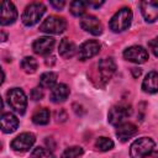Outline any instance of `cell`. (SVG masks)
<instances>
[{"instance_id": "6da1fadb", "label": "cell", "mask_w": 158, "mask_h": 158, "mask_svg": "<svg viewBox=\"0 0 158 158\" xmlns=\"http://www.w3.org/2000/svg\"><path fill=\"white\" fill-rule=\"evenodd\" d=\"M131 21H132L131 9L130 7H122L111 17L109 26L114 32L118 33V32H123L125 30H127L131 25Z\"/></svg>"}, {"instance_id": "7a4b0ae2", "label": "cell", "mask_w": 158, "mask_h": 158, "mask_svg": "<svg viewBox=\"0 0 158 158\" xmlns=\"http://www.w3.org/2000/svg\"><path fill=\"white\" fill-rule=\"evenodd\" d=\"M156 143L149 137H141L136 139L130 147L131 158H146L154 151Z\"/></svg>"}, {"instance_id": "3957f363", "label": "cell", "mask_w": 158, "mask_h": 158, "mask_svg": "<svg viewBox=\"0 0 158 158\" xmlns=\"http://www.w3.org/2000/svg\"><path fill=\"white\" fill-rule=\"evenodd\" d=\"M46 12V6L42 2H32L26 6L21 20L25 26H33L36 25Z\"/></svg>"}, {"instance_id": "277c9868", "label": "cell", "mask_w": 158, "mask_h": 158, "mask_svg": "<svg viewBox=\"0 0 158 158\" xmlns=\"http://www.w3.org/2000/svg\"><path fill=\"white\" fill-rule=\"evenodd\" d=\"M7 102L10 107L16 111L17 114L22 115L26 111L27 107V98L22 89L20 88H12L7 93Z\"/></svg>"}, {"instance_id": "5b68a950", "label": "cell", "mask_w": 158, "mask_h": 158, "mask_svg": "<svg viewBox=\"0 0 158 158\" xmlns=\"http://www.w3.org/2000/svg\"><path fill=\"white\" fill-rule=\"evenodd\" d=\"M67 28V21L59 16H48L40 26V31L48 35H59Z\"/></svg>"}, {"instance_id": "8992f818", "label": "cell", "mask_w": 158, "mask_h": 158, "mask_svg": "<svg viewBox=\"0 0 158 158\" xmlns=\"http://www.w3.org/2000/svg\"><path fill=\"white\" fill-rule=\"evenodd\" d=\"M132 112V109H131V105L128 104H118V105H115L110 109L109 111V116H107V120L111 125L114 126H118L120 123L123 122V120L126 117H128Z\"/></svg>"}, {"instance_id": "52a82bcc", "label": "cell", "mask_w": 158, "mask_h": 158, "mask_svg": "<svg viewBox=\"0 0 158 158\" xmlns=\"http://www.w3.org/2000/svg\"><path fill=\"white\" fill-rule=\"evenodd\" d=\"M36 137L33 133L31 132H23L21 135H19L17 137H15L11 142V148L15 152H20V153H25L28 152L32 146L35 144Z\"/></svg>"}, {"instance_id": "ba28073f", "label": "cell", "mask_w": 158, "mask_h": 158, "mask_svg": "<svg viewBox=\"0 0 158 158\" xmlns=\"http://www.w3.org/2000/svg\"><path fill=\"white\" fill-rule=\"evenodd\" d=\"M17 20V10L11 1L0 2V25L9 26Z\"/></svg>"}, {"instance_id": "9c48e42d", "label": "cell", "mask_w": 158, "mask_h": 158, "mask_svg": "<svg viewBox=\"0 0 158 158\" xmlns=\"http://www.w3.org/2000/svg\"><path fill=\"white\" fill-rule=\"evenodd\" d=\"M123 58L126 60L142 64L148 59V52L142 47V46H131L125 49L123 52Z\"/></svg>"}, {"instance_id": "30bf717a", "label": "cell", "mask_w": 158, "mask_h": 158, "mask_svg": "<svg viewBox=\"0 0 158 158\" xmlns=\"http://www.w3.org/2000/svg\"><path fill=\"white\" fill-rule=\"evenodd\" d=\"M100 43L95 40H90V41H86L84 42L79 49H78V57L80 60H86L89 58H93L94 56H96L99 52H100Z\"/></svg>"}, {"instance_id": "8fae6325", "label": "cell", "mask_w": 158, "mask_h": 158, "mask_svg": "<svg viewBox=\"0 0 158 158\" xmlns=\"http://www.w3.org/2000/svg\"><path fill=\"white\" fill-rule=\"evenodd\" d=\"M54 38L49 37V36H43L37 38L33 44H32V49L35 53L40 54V56H47L52 52L53 47H54Z\"/></svg>"}, {"instance_id": "7c38bea8", "label": "cell", "mask_w": 158, "mask_h": 158, "mask_svg": "<svg viewBox=\"0 0 158 158\" xmlns=\"http://www.w3.org/2000/svg\"><path fill=\"white\" fill-rule=\"evenodd\" d=\"M80 26L84 31H86L94 36H99L102 33V25L99 21V19L95 16H91V15L84 16L80 20Z\"/></svg>"}, {"instance_id": "4fadbf2b", "label": "cell", "mask_w": 158, "mask_h": 158, "mask_svg": "<svg viewBox=\"0 0 158 158\" xmlns=\"http://www.w3.org/2000/svg\"><path fill=\"white\" fill-rule=\"evenodd\" d=\"M19 127V118L11 114V112H5L0 115V130L4 133H12L16 131Z\"/></svg>"}, {"instance_id": "5bb4252c", "label": "cell", "mask_w": 158, "mask_h": 158, "mask_svg": "<svg viewBox=\"0 0 158 158\" xmlns=\"http://www.w3.org/2000/svg\"><path fill=\"white\" fill-rule=\"evenodd\" d=\"M141 12L147 22H154L158 19V4L156 1H142Z\"/></svg>"}, {"instance_id": "9a60e30c", "label": "cell", "mask_w": 158, "mask_h": 158, "mask_svg": "<svg viewBox=\"0 0 158 158\" xmlns=\"http://www.w3.org/2000/svg\"><path fill=\"white\" fill-rule=\"evenodd\" d=\"M137 131H138V128L136 127V125H133V123H131V122H125V123L122 122V123H120V125L117 126V128H116V136L118 137L120 141L126 142V141H128L131 137L136 136Z\"/></svg>"}, {"instance_id": "2e32d148", "label": "cell", "mask_w": 158, "mask_h": 158, "mask_svg": "<svg viewBox=\"0 0 158 158\" xmlns=\"http://www.w3.org/2000/svg\"><path fill=\"white\" fill-rule=\"evenodd\" d=\"M115 70H116V64L112 58H102L99 62V73L104 81L110 80Z\"/></svg>"}, {"instance_id": "e0dca14e", "label": "cell", "mask_w": 158, "mask_h": 158, "mask_svg": "<svg viewBox=\"0 0 158 158\" xmlns=\"http://www.w3.org/2000/svg\"><path fill=\"white\" fill-rule=\"evenodd\" d=\"M69 96V88L65 84H56L51 91V100L56 104L63 102Z\"/></svg>"}, {"instance_id": "ac0fdd59", "label": "cell", "mask_w": 158, "mask_h": 158, "mask_svg": "<svg viewBox=\"0 0 158 158\" xmlns=\"http://www.w3.org/2000/svg\"><path fill=\"white\" fill-rule=\"evenodd\" d=\"M142 89H143V91H146L148 94H156L157 93V90H158V75L154 70L149 72L146 75V78L143 79V83H142Z\"/></svg>"}, {"instance_id": "d6986e66", "label": "cell", "mask_w": 158, "mask_h": 158, "mask_svg": "<svg viewBox=\"0 0 158 158\" xmlns=\"http://www.w3.org/2000/svg\"><path fill=\"white\" fill-rule=\"evenodd\" d=\"M58 52H59V56L65 58V59H69L72 58L75 52H77V47L74 44L73 41H70L69 38H63L59 43V47H58Z\"/></svg>"}, {"instance_id": "ffe728a7", "label": "cell", "mask_w": 158, "mask_h": 158, "mask_svg": "<svg viewBox=\"0 0 158 158\" xmlns=\"http://www.w3.org/2000/svg\"><path fill=\"white\" fill-rule=\"evenodd\" d=\"M49 117H51L49 110L46 107H41L36 110L35 114L32 115V121L36 125H47L49 122Z\"/></svg>"}, {"instance_id": "44dd1931", "label": "cell", "mask_w": 158, "mask_h": 158, "mask_svg": "<svg viewBox=\"0 0 158 158\" xmlns=\"http://www.w3.org/2000/svg\"><path fill=\"white\" fill-rule=\"evenodd\" d=\"M57 83V74L53 72H46L40 78V85L44 89H51Z\"/></svg>"}, {"instance_id": "7402d4cb", "label": "cell", "mask_w": 158, "mask_h": 158, "mask_svg": "<svg viewBox=\"0 0 158 158\" xmlns=\"http://www.w3.org/2000/svg\"><path fill=\"white\" fill-rule=\"evenodd\" d=\"M37 67H38V63H37V60L33 57H25L21 60V68L23 69L25 73L32 74V73L36 72Z\"/></svg>"}, {"instance_id": "603a6c76", "label": "cell", "mask_w": 158, "mask_h": 158, "mask_svg": "<svg viewBox=\"0 0 158 158\" xmlns=\"http://www.w3.org/2000/svg\"><path fill=\"white\" fill-rule=\"evenodd\" d=\"M95 147H96V149H99L101 152H106V151H110L114 148V142H112V139H110L107 137H99L95 142Z\"/></svg>"}, {"instance_id": "cb8c5ba5", "label": "cell", "mask_w": 158, "mask_h": 158, "mask_svg": "<svg viewBox=\"0 0 158 158\" xmlns=\"http://www.w3.org/2000/svg\"><path fill=\"white\" fill-rule=\"evenodd\" d=\"M86 2L81 0H75L70 4V12L74 16H81L86 10Z\"/></svg>"}, {"instance_id": "d4e9b609", "label": "cell", "mask_w": 158, "mask_h": 158, "mask_svg": "<svg viewBox=\"0 0 158 158\" xmlns=\"http://www.w3.org/2000/svg\"><path fill=\"white\" fill-rule=\"evenodd\" d=\"M83 153H84V151H83L81 147H79V146H73V147L67 148V149L62 153L60 158H78V157H80Z\"/></svg>"}, {"instance_id": "484cf974", "label": "cell", "mask_w": 158, "mask_h": 158, "mask_svg": "<svg viewBox=\"0 0 158 158\" xmlns=\"http://www.w3.org/2000/svg\"><path fill=\"white\" fill-rule=\"evenodd\" d=\"M30 158H56V157L49 149H46L43 147H37L32 151Z\"/></svg>"}, {"instance_id": "4316f807", "label": "cell", "mask_w": 158, "mask_h": 158, "mask_svg": "<svg viewBox=\"0 0 158 158\" xmlns=\"http://www.w3.org/2000/svg\"><path fill=\"white\" fill-rule=\"evenodd\" d=\"M42 98H43V91H42L40 88L32 89V91H31V99H32V100L38 101V100H41Z\"/></svg>"}, {"instance_id": "83f0119b", "label": "cell", "mask_w": 158, "mask_h": 158, "mask_svg": "<svg viewBox=\"0 0 158 158\" xmlns=\"http://www.w3.org/2000/svg\"><path fill=\"white\" fill-rule=\"evenodd\" d=\"M157 43H158L157 38H153V40H152V41L148 43V47L152 49V52H153V54H154L156 57L158 56V51H157V49H158V44H157Z\"/></svg>"}, {"instance_id": "f1b7e54d", "label": "cell", "mask_w": 158, "mask_h": 158, "mask_svg": "<svg viewBox=\"0 0 158 158\" xmlns=\"http://www.w3.org/2000/svg\"><path fill=\"white\" fill-rule=\"evenodd\" d=\"M49 4H51L53 7H56L57 10H60V9H63V7H64V5H65V1H63V0H60V1H56V0H52Z\"/></svg>"}, {"instance_id": "f546056e", "label": "cell", "mask_w": 158, "mask_h": 158, "mask_svg": "<svg viewBox=\"0 0 158 158\" xmlns=\"http://www.w3.org/2000/svg\"><path fill=\"white\" fill-rule=\"evenodd\" d=\"M102 4H104V1H99V2H96V1H88L86 2V5H90V6H94V7H99Z\"/></svg>"}, {"instance_id": "4dcf8cb0", "label": "cell", "mask_w": 158, "mask_h": 158, "mask_svg": "<svg viewBox=\"0 0 158 158\" xmlns=\"http://www.w3.org/2000/svg\"><path fill=\"white\" fill-rule=\"evenodd\" d=\"M7 40V33L2 30H0V42H5Z\"/></svg>"}, {"instance_id": "1f68e13d", "label": "cell", "mask_w": 158, "mask_h": 158, "mask_svg": "<svg viewBox=\"0 0 158 158\" xmlns=\"http://www.w3.org/2000/svg\"><path fill=\"white\" fill-rule=\"evenodd\" d=\"M132 74H133L135 78L139 77V75H141V69H139V68H132Z\"/></svg>"}, {"instance_id": "d6a6232c", "label": "cell", "mask_w": 158, "mask_h": 158, "mask_svg": "<svg viewBox=\"0 0 158 158\" xmlns=\"http://www.w3.org/2000/svg\"><path fill=\"white\" fill-rule=\"evenodd\" d=\"M4 79H5V74H4V72H2V69L0 67V85L4 83Z\"/></svg>"}, {"instance_id": "836d02e7", "label": "cell", "mask_w": 158, "mask_h": 158, "mask_svg": "<svg viewBox=\"0 0 158 158\" xmlns=\"http://www.w3.org/2000/svg\"><path fill=\"white\" fill-rule=\"evenodd\" d=\"M2 110V99H1V96H0V111Z\"/></svg>"}, {"instance_id": "e575fe53", "label": "cell", "mask_w": 158, "mask_h": 158, "mask_svg": "<svg viewBox=\"0 0 158 158\" xmlns=\"http://www.w3.org/2000/svg\"><path fill=\"white\" fill-rule=\"evenodd\" d=\"M0 149H1V143H0Z\"/></svg>"}]
</instances>
